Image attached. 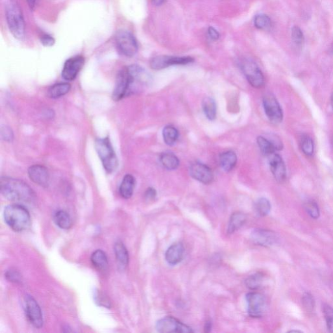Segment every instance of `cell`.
Listing matches in <instances>:
<instances>
[{
	"label": "cell",
	"instance_id": "obj_32",
	"mask_svg": "<svg viewBox=\"0 0 333 333\" xmlns=\"http://www.w3.org/2000/svg\"><path fill=\"white\" fill-rule=\"evenodd\" d=\"M254 23L256 27L261 30H269L272 25L271 18L264 14L256 16Z\"/></svg>",
	"mask_w": 333,
	"mask_h": 333
},
{
	"label": "cell",
	"instance_id": "obj_37",
	"mask_svg": "<svg viewBox=\"0 0 333 333\" xmlns=\"http://www.w3.org/2000/svg\"><path fill=\"white\" fill-rule=\"evenodd\" d=\"M95 297V301L98 306L106 307V308L111 307V302H110L109 299L100 291L98 290L95 292V297Z\"/></svg>",
	"mask_w": 333,
	"mask_h": 333
},
{
	"label": "cell",
	"instance_id": "obj_19",
	"mask_svg": "<svg viewBox=\"0 0 333 333\" xmlns=\"http://www.w3.org/2000/svg\"><path fill=\"white\" fill-rule=\"evenodd\" d=\"M114 252L119 269H126L129 263V254L125 245L121 241H117L114 246Z\"/></svg>",
	"mask_w": 333,
	"mask_h": 333
},
{
	"label": "cell",
	"instance_id": "obj_36",
	"mask_svg": "<svg viewBox=\"0 0 333 333\" xmlns=\"http://www.w3.org/2000/svg\"><path fill=\"white\" fill-rule=\"evenodd\" d=\"M323 314L327 323V329L330 332H333V309L331 307L325 304L323 307Z\"/></svg>",
	"mask_w": 333,
	"mask_h": 333
},
{
	"label": "cell",
	"instance_id": "obj_5",
	"mask_svg": "<svg viewBox=\"0 0 333 333\" xmlns=\"http://www.w3.org/2000/svg\"><path fill=\"white\" fill-rule=\"evenodd\" d=\"M95 147L105 171L107 173L114 172L118 166V160L109 137L98 138L95 141Z\"/></svg>",
	"mask_w": 333,
	"mask_h": 333
},
{
	"label": "cell",
	"instance_id": "obj_34",
	"mask_svg": "<svg viewBox=\"0 0 333 333\" xmlns=\"http://www.w3.org/2000/svg\"><path fill=\"white\" fill-rule=\"evenodd\" d=\"M292 39L295 45L298 48H301L303 45L304 38L301 30L299 27L294 26L292 30Z\"/></svg>",
	"mask_w": 333,
	"mask_h": 333
},
{
	"label": "cell",
	"instance_id": "obj_21",
	"mask_svg": "<svg viewBox=\"0 0 333 333\" xmlns=\"http://www.w3.org/2000/svg\"><path fill=\"white\" fill-rule=\"evenodd\" d=\"M220 165L225 172H230L233 170L237 163V156L233 151L224 152L220 155Z\"/></svg>",
	"mask_w": 333,
	"mask_h": 333
},
{
	"label": "cell",
	"instance_id": "obj_35",
	"mask_svg": "<svg viewBox=\"0 0 333 333\" xmlns=\"http://www.w3.org/2000/svg\"><path fill=\"white\" fill-rule=\"evenodd\" d=\"M304 208L307 213L313 219H318L320 216V210L316 202L314 201L307 202L304 205Z\"/></svg>",
	"mask_w": 333,
	"mask_h": 333
},
{
	"label": "cell",
	"instance_id": "obj_24",
	"mask_svg": "<svg viewBox=\"0 0 333 333\" xmlns=\"http://www.w3.org/2000/svg\"><path fill=\"white\" fill-rule=\"evenodd\" d=\"M71 86L68 83L56 84L48 89V97L56 99L67 95L69 92Z\"/></svg>",
	"mask_w": 333,
	"mask_h": 333
},
{
	"label": "cell",
	"instance_id": "obj_15",
	"mask_svg": "<svg viewBox=\"0 0 333 333\" xmlns=\"http://www.w3.org/2000/svg\"><path fill=\"white\" fill-rule=\"evenodd\" d=\"M250 238L253 243L264 247L273 245L277 241V236L273 231L262 229H255Z\"/></svg>",
	"mask_w": 333,
	"mask_h": 333
},
{
	"label": "cell",
	"instance_id": "obj_10",
	"mask_svg": "<svg viewBox=\"0 0 333 333\" xmlns=\"http://www.w3.org/2000/svg\"><path fill=\"white\" fill-rule=\"evenodd\" d=\"M156 329L161 333H190L193 330L175 318L168 316L159 320L156 323Z\"/></svg>",
	"mask_w": 333,
	"mask_h": 333
},
{
	"label": "cell",
	"instance_id": "obj_9",
	"mask_svg": "<svg viewBox=\"0 0 333 333\" xmlns=\"http://www.w3.org/2000/svg\"><path fill=\"white\" fill-rule=\"evenodd\" d=\"M263 106L265 114L272 123L279 124L283 121V109L275 96L271 93L264 95Z\"/></svg>",
	"mask_w": 333,
	"mask_h": 333
},
{
	"label": "cell",
	"instance_id": "obj_43",
	"mask_svg": "<svg viewBox=\"0 0 333 333\" xmlns=\"http://www.w3.org/2000/svg\"><path fill=\"white\" fill-rule=\"evenodd\" d=\"M208 33L210 38L214 40V41H216V40L219 38V34L214 27H209Z\"/></svg>",
	"mask_w": 333,
	"mask_h": 333
},
{
	"label": "cell",
	"instance_id": "obj_41",
	"mask_svg": "<svg viewBox=\"0 0 333 333\" xmlns=\"http://www.w3.org/2000/svg\"><path fill=\"white\" fill-rule=\"evenodd\" d=\"M41 43L45 46H52L55 44V39L49 35H44L41 38Z\"/></svg>",
	"mask_w": 333,
	"mask_h": 333
},
{
	"label": "cell",
	"instance_id": "obj_26",
	"mask_svg": "<svg viewBox=\"0 0 333 333\" xmlns=\"http://www.w3.org/2000/svg\"><path fill=\"white\" fill-rule=\"evenodd\" d=\"M55 224L60 228L65 230L71 228L72 221L69 213L63 210H59L53 215Z\"/></svg>",
	"mask_w": 333,
	"mask_h": 333
},
{
	"label": "cell",
	"instance_id": "obj_4",
	"mask_svg": "<svg viewBox=\"0 0 333 333\" xmlns=\"http://www.w3.org/2000/svg\"><path fill=\"white\" fill-rule=\"evenodd\" d=\"M6 18L11 34L22 41L25 37V22L20 7L15 0H9L7 4Z\"/></svg>",
	"mask_w": 333,
	"mask_h": 333
},
{
	"label": "cell",
	"instance_id": "obj_14",
	"mask_svg": "<svg viewBox=\"0 0 333 333\" xmlns=\"http://www.w3.org/2000/svg\"><path fill=\"white\" fill-rule=\"evenodd\" d=\"M189 174L194 179L203 183L210 184L213 180V173L209 166L199 161H195L189 166Z\"/></svg>",
	"mask_w": 333,
	"mask_h": 333
},
{
	"label": "cell",
	"instance_id": "obj_22",
	"mask_svg": "<svg viewBox=\"0 0 333 333\" xmlns=\"http://www.w3.org/2000/svg\"><path fill=\"white\" fill-rule=\"evenodd\" d=\"M93 266L98 271H104L108 269V260L105 253L102 250H97L91 258Z\"/></svg>",
	"mask_w": 333,
	"mask_h": 333
},
{
	"label": "cell",
	"instance_id": "obj_39",
	"mask_svg": "<svg viewBox=\"0 0 333 333\" xmlns=\"http://www.w3.org/2000/svg\"><path fill=\"white\" fill-rule=\"evenodd\" d=\"M6 276L8 280L13 283H20L22 280L20 274L18 271L12 270V269L7 271Z\"/></svg>",
	"mask_w": 333,
	"mask_h": 333
},
{
	"label": "cell",
	"instance_id": "obj_30",
	"mask_svg": "<svg viewBox=\"0 0 333 333\" xmlns=\"http://www.w3.org/2000/svg\"><path fill=\"white\" fill-rule=\"evenodd\" d=\"M255 210L260 217L266 216L271 210V204L266 198H260L255 203Z\"/></svg>",
	"mask_w": 333,
	"mask_h": 333
},
{
	"label": "cell",
	"instance_id": "obj_20",
	"mask_svg": "<svg viewBox=\"0 0 333 333\" xmlns=\"http://www.w3.org/2000/svg\"><path fill=\"white\" fill-rule=\"evenodd\" d=\"M135 186V180L132 175L128 174L124 176L119 188V193L122 198L126 199L132 198Z\"/></svg>",
	"mask_w": 333,
	"mask_h": 333
},
{
	"label": "cell",
	"instance_id": "obj_12",
	"mask_svg": "<svg viewBox=\"0 0 333 333\" xmlns=\"http://www.w3.org/2000/svg\"><path fill=\"white\" fill-rule=\"evenodd\" d=\"M248 313L252 318H260L266 311L267 302L263 295L258 292H250L246 295Z\"/></svg>",
	"mask_w": 333,
	"mask_h": 333
},
{
	"label": "cell",
	"instance_id": "obj_6",
	"mask_svg": "<svg viewBox=\"0 0 333 333\" xmlns=\"http://www.w3.org/2000/svg\"><path fill=\"white\" fill-rule=\"evenodd\" d=\"M240 65L243 73L251 86L257 89L264 87L265 84L264 75L257 63L252 60L245 59L241 61Z\"/></svg>",
	"mask_w": 333,
	"mask_h": 333
},
{
	"label": "cell",
	"instance_id": "obj_42",
	"mask_svg": "<svg viewBox=\"0 0 333 333\" xmlns=\"http://www.w3.org/2000/svg\"><path fill=\"white\" fill-rule=\"evenodd\" d=\"M156 191L153 187H149L145 193V198L147 201H152L156 198Z\"/></svg>",
	"mask_w": 333,
	"mask_h": 333
},
{
	"label": "cell",
	"instance_id": "obj_28",
	"mask_svg": "<svg viewBox=\"0 0 333 333\" xmlns=\"http://www.w3.org/2000/svg\"><path fill=\"white\" fill-rule=\"evenodd\" d=\"M178 135H179V133H178V131L175 126L168 125L163 128V141L168 146H173L176 144L178 140Z\"/></svg>",
	"mask_w": 333,
	"mask_h": 333
},
{
	"label": "cell",
	"instance_id": "obj_11",
	"mask_svg": "<svg viewBox=\"0 0 333 333\" xmlns=\"http://www.w3.org/2000/svg\"><path fill=\"white\" fill-rule=\"evenodd\" d=\"M24 303L25 313L31 324L38 329L43 327V314L36 300L31 295H26L25 297Z\"/></svg>",
	"mask_w": 333,
	"mask_h": 333
},
{
	"label": "cell",
	"instance_id": "obj_38",
	"mask_svg": "<svg viewBox=\"0 0 333 333\" xmlns=\"http://www.w3.org/2000/svg\"><path fill=\"white\" fill-rule=\"evenodd\" d=\"M302 304H303L304 308L307 311H313L314 307H315L313 296L307 293L302 297Z\"/></svg>",
	"mask_w": 333,
	"mask_h": 333
},
{
	"label": "cell",
	"instance_id": "obj_16",
	"mask_svg": "<svg viewBox=\"0 0 333 333\" xmlns=\"http://www.w3.org/2000/svg\"><path fill=\"white\" fill-rule=\"evenodd\" d=\"M269 166L274 178L278 182H283L287 178V168L283 159L278 154L274 153L268 156Z\"/></svg>",
	"mask_w": 333,
	"mask_h": 333
},
{
	"label": "cell",
	"instance_id": "obj_2",
	"mask_svg": "<svg viewBox=\"0 0 333 333\" xmlns=\"http://www.w3.org/2000/svg\"><path fill=\"white\" fill-rule=\"evenodd\" d=\"M142 89V86L130 67H124L117 74L112 98L115 101H119Z\"/></svg>",
	"mask_w": 333,
	"mask_h": 333
},
{
	"label": "cell",
	"instance_id": "obj_25",
	"mask_svg": "<svg viewBox=\"0 0 333 333\" xmlns=\"http://www.w3.org/2000/svg\"><path fill=\"white\" fill-rule=\"evenodd\" d=\"M160 162L168 170H177L180 165L179 159L171 152H164L161 154Z\"/></svg>",
	"mask_w": 333,
	"mask_h": 333
},
{
	"label": "cell",
	"instance_id": "obj_45",
	"mask_svg": "<svg viewBox=\"0 0 333 333\" xmlns=\"http://www.w3.org/2000/svg\"><path fill=\"white\" fill-rule=\"evenodd\" d=\"M211 329H212V322L208 321V322H206L205 326V332H210Z\"/></svg>",
	"mask_w": 333,
	"mask_h": 333
},
{
	"label": "cell",
	"instance_id": "obj_8",
	"mask_svg": "<svg viewBox=\"0 0 333 333\" xmlns=\"http://www.w3.org/2000/svg\"><path fill=\"white\" fill-rule=\"evenodd\" d=\"M194 59L191 57H177V56L158 55L150 61L152 69L160 70L173 65H184L193 63Z\"/></svg>",
	"mask_w": 333,
	"mask_h": 333
},
{
	"label": "cell",
	"instance_id": "obj_40",
	"mask_svg": "<svg viewBox=\"0 0 333 333\" xmlns=\"http://www.w3.org/2000/svg\"><path fill=\"white\" fill-rule=\"evenodd\" d=\"M1 135L2 139L6 142H11L13 139V133L12 132L11 129L7 126L2 128Z\"/></svg>",
	"mask_w": 333,
	"mask_h": 333
},
{
	"label": "cell",
	"instance_id": "obj_23",
	"mask_svg": "<svg viewBox=\"0 0 333 333\" xmlns=\"http://www.w3.org/2000/svg\"><path fill=\"white\" fill-rule=\"evenodd\" d=\"M246 221H247V216L244 213L241 212L233 213L229 220L228 230H227L228 233L233 234L238 231L245 224Z\"/></svg>",
	"mask_w": 333,
	"mask_h": 333
},
{
	"label": "cell",
	"instance_id": "obj_44",
	"mask_svg": "<svg viewBox=\"0 0 333 333\" xmlns=\"http://www.w3.org/2000/svg\"><path fill=\"white\" fill-rule=\"evenodd\" d=\"M27 2L28 5H29L30 9H31L32 10H34L35 6H36L37 0H27Z\"/></svg>",
	"mask_w": 333,
	"mask_h": 333
},
{
	"label": "cell",
	"instance_id": "obj_13",
	"mask_svg": "<svg viewBox=\"0 0 333 333\" xmlns=\"http://www.w3.org/2000/svg\"><path fill=\"white\" fill-rule=\"evenodd\" d=\"M84 62L85 60L80 55L75 56L67 60L62 70L63 78L67 81H73L83 68Z\"/></svg>",
	"mask_w": 333,
	"mask_h": 333
},
{
	"label": "cell",
	"instance_id": "obj_7",
	"mask_svg": "<svg viewBox=\"0 0 333 333\" xmlns=\"http://www.w3.org/2000/svg\"><path fill=\"white\" fill-rule=\"evenodd\" d=\"M116 42L119 51L126 57L132 58L137 53V40L132 33L120 30L116 35Z\"/></svg>",
	"mask_w": 333,
	"mask_h": 333
},
{
	"label": "cell",
	"instance_id": "obj_47",
	"mask_svg": "<svg viewBox=\"0 0 333 333\" xmlns=\"http://www.w3.org/2000/svg\"><path fill=\"white\" fill-rule=\"evenodd\" d=\"M331 104H332V109H333V93H332V97H331Z\"/></svg>",
	"mask_w": 333,
	"mask_h": 333
},
{
	"label": "cell",
	"instance_id": "obj_33",
	"mask_svg": "<svg viewBox=\"0 0 333 333\" xmlns=\"http://www.w3.org/2000/svg\"><path fill=\"white\" fill-rule=\"evenodd\" d=\"M301 147L302 152L307 156H312L314 153V142L310 136H302L301 140Z\"/></svg>",
	"mask_w": 333,
	"mask_h": 333
},
{
	"label": "cell",
	"instance_id": "obj_46",
	"mask_svg": "<svg viewBox=\"0 0 333 333\" xmlns=\"http://www.w3.org/2000/svg\"><path fill=\"white\" fill-rule=\"evenodd\" d=\"M152 4L155 5L156 6H161L162 5L166 0H151Z\"/></svg>",
	"mask_w": 333,
	"mask_h": 333
},
{
	"label": "cell",
	"instance_id": "obj_3",
	"mask_svg": "<svg viewBox=\"0 0 333 333\" xmlns=\"http://www.w3.org/2000/svg\"><path fill=\"white\" fill-rule=\"evenodd\" d=\"M4 219L7 225L15 232L24 231L31 225L30 212L24 206L18 204L9 205L5 208Z\"/></svg>",
	"mask_w": 333,
	"mask_h": 333
},
{
	"label": "cell",
	"instance_id": "obj_29",
	"mask_svg": "<svg viewBox=\"0 0 333 333\" xmlns=\"http://www.w3.org/2000/svg\"><path fill=\"white\" fill-rule=\"evenodd\" d=\"M257 144L259 145L260 151L264 156L268 157L275 152L276 149L273 145L267 138L259 136L257 137Z\"/></svg>",
	"mask_w": 333,
	"mask_h": 333
},
{
	"label": "cell",
	"instance_id": "obj_17",
	"mask_svg": "<svg viewBox=\"0 0 333 333\" xmlns=\"http://www.w3.org/2000/svg\"><path fill=\"white\" fill-rule=\"evenodd\" d=\"M28 175L35 184L44 187H48L50 175L45 166L41 165L30 166L28 170Z\"/></svg>",
	"mask_w": 333,
	"mask_h": 333
},
{
	"label": "cell",
	"instance_id": "obj_31",
	"mask_svg": "<svg viewBox=\"0 0 333 333\" xmlns=\"http://www.w3.org/2000/svg\"><path fill=\"white\" fill-rule=\"evenodd\" d=\"M264 281V275L260 273L248 276L245 280V285L250 290H255L261 287Z\"/></svg>",
	"mask_w": 333,
	"mask_h": 333
},
{
	"label": "cell",
	"instance_id": "obj_27",
	"mask_svg": "<svg viewBox=\"0 0 333 333\" xmlns=\"http://www.w3.org/2000/svg\"><path fill=\"white\" fill-rule=\"evenodd\" d=\"M203 109L205 116L210 121L216 118L217 107L215 100L210 97H206L203 100Z\"/></svg>",
	"mask_w": 333,
	"mask_h": 333
},
{
	"label": "cell",
	"instance_id": "obj_18",
	"mask_svg": "<svg viewBox=\"0 0 333 333\" xmlns=\"http://www.w3.org/2000/svg\"><path fill=\"white\" fill-rule=\"evenodd\" d=\"M185 255V248L182 243H176L170 246L165 253V260L171 265L182 262Z\"/></svg>",
	"mask_w": 333,
	"mask_h": 333
},
{
	"label": "cell",
	"instance_id": "obj_1",
	"mask_svg": "<svg viewBox=\"0 0 333 333\" xmlns=\"http://www.w3.org/2000/svg\"><path fill=\"white\" fill-rule=\"evenodd\" d=\"M0 189L2 196L11 201L32 203L36 199V194L31 187L16 178L2 177Z\"/></svg>",
	"mask_w": 333,
	"mask_h": 333
}]
</instances>
